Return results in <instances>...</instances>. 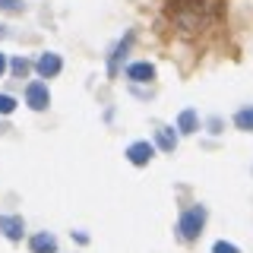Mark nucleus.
<instances>
[{
	"label": "nucleus",
	"mask_w": 253,
	"mask_h": 253,
	"mask_svg": "<svg viewBox=\"0 0 253 253\" xmlns=\"http://www.w3.org/2000/svg\"><path fill=\"white\" fill-rule=\"evenodd\" d=\"M0 228H3V234L10 241H19L22 237V218H16V215H0Z\"/></svg>",
	"instance_id": "7ed1b4c3"
},
{
	"label": "nucleus",
	"mask_w": 253,
	"mask_h": 253,
	"mask_svg": "<svg viewBox=\"0 0 253 253\" xmlns=\"http://www.w3.org/2000/svg\"><path fill=\"white\" fill-rule=\"evenodd\" d=\"M3 67H6V60H3V54H0V73H3Z\"/></svg>",
	"instance_id": "2eb2a0df"
},
{
	"label": "nucleus",
	"mask_w": 253,
	"mask_h": 253,
	"mask_svg": "<svg viewBox=\"0 0 253 253\" xmlns=\"http://www.w3.org/2000/svg\"><path fill=\"white\" fill-rule=\"evenodd\" d=\"M126 76L136 79V83H146V79L155 76V70H152V63H133V67L126 70Z\"/></svg>",
	"instance_id": "0eeeda50"
},
{
	"label": "nucleus",
	"mask_w": 253,
	"mask_h": 253,
	"mask_svg": "<svg viewBox=\"0 0 253 253\" xmlns=\"http://www.w3.org/2000/svg\"><path fill=\"white\" fill-rule=\"evenodd\" d=\"M212 253H237V247H234V244H225V241H218Z\"/></svg>",
	"instance_id": "ddd939ff"
},
{
	"label": "nucleus",
	"mask_w": 253,
	"mask_h": 253,
	"mask_svg": "<svg viewBox=\"0 0 253 253\" xmlns=\"http://www.w3.org/2000/svg\"><path fill=\"white\" fill-rule=\"evenodd\" d=\"M26 95H29V105L35 108V111L47 108V85H42V83H32Z\"/></svg>",
	"instance_id": "f03ea898"
},
{
	"label": "nucleus",
	"mask_w": 253,
	"mask_h": 253,
	"mask_svg": "<svg viewBox=\"0 0 253 253\" xmlns=\"http://www.w3.org/2000/svg\"><path fill=\"white\" fill-rule=\"evenodd\" d=\"M158 146H162V149H174V139H171V133H158Z\"/></svg>",
	"instance_id": "f8f14e48"
},
{
	"label": "nucleus",
	"mask_w": 253,
	"mask_h": 253,
	"mask_svg": "<svg viewBox=\"0 0 253 253\" xmlns=\"http://www.w3.org/2000/svg\"><path fill=\"white\" fill-rule=\"evenodd\" d=\"M13 108H16V101L10 98V95H0V114H10Z\"/></svg>",
	"instance_id": "9b49d317"
},
{
	"label": "nucleus",
	"mask_w": 253,
	"mask_h": 253,
	"mask_svg": "<svg viewBox=\"0 0 253 253\" xmlns=\"http://www.w3.org/2000/svg\"><path fill=\"white\" fill-rule=\"evenodd\" d=\"M32 250L35 253H54L57 250V241H54L51 234H35L32 237Z\"/></svg>",
	"instance_id": "423d86ee"
},
{
	"label": "nucleus",
	"mask_w": 253,
	"mask_h": 253,
	"mask_svg": "<svg viewBox=\"0 0 253 253\" xmlns=\"http://www.w3.org/2000/svg\"><path fill=\"white\" fill-rule=\"evenodd\" d=\"M203 218H206L203 209H190L187 215L180 218V234H184V237H196V234H200V228H203Z\"/></svg>",
	"instance_id": "f257e3e1"
},
{
	"label": "nucleus",
	"mask_w": 253,
	"mask_h": 253,
	"mask_svg": "<svg viewBox=\"0 0 253 253\" xmlns=\"http://www.w3.org/2000/svg\"><path fill=\"white\" fill-rule=\"evenodd\" d=\"M38 73H42V76L60 73V57H57V54H44V57L38 60Z\"/></svg>",
	"instance_id": "39448f33"
},
{
	"label": "nucleus",
	"mask_w": 253,
	"mask_h": 253,
	"mask_svg": "<svg viewBox=\"0 0 253 253\" xmlns=\"http://www.w3.org/2000/svg\"><path fill=\"white\" fill-rule=\"evenodd\" d=\"M180 130H184V133L196 130V114H193V111H184V114H180Z\"/></svg>",
	"instance_id": "6e6552de"
},
{
	"label": "nucleus",
	"mask_w": 253,
	"mask_h": 253,
	"mask_svg": "<svg viewBox=\"0 0 253 253\" xmlns=\"http://www.w3.org/2000/svg\"><path fill=\"white\" fill-rule=\"evenodd\" d=\"M234 121H237V126H241V130H253V111H241Z\"/></svg>",
	"instance_id": "1a4fd4ad"
},
{
	"label": "nucleus",
	"mask_w": 253,
	"mask_h": 253,
	"mask_svg": "<svg viewBox=\"0 0 253 253\" xmlns=\"http://www.w3.org/2000/svg\"><path fill=\"white\" fill-rule=\"evenodd\" d=\"M126 155H130L133 165H146L149 158H152V146H149V142H133V146L126 149Z\"/></svg>",
	"instance_id": "20e7f679"
},
{
	"label": "nucleus",
	"mask_w": 253,
	"mask_h": 253,
	"mask_svg": "<svg viewBox=\"0 0 253 253\" xmlns=\"http://www.w3.org/2000/svg\"><path fill=\"white\" fill-rule=\"evenodd\" d=\"M13 73L26 76V73H29V60H26V57H16V60H13Z\"/></svg>",
	"instance_id": "9d476101"
},
{
	"label": "nucleus",
	"mask_w": 253,
	"mask_h": 253,
	"mask_svg": "<svg viewBox=\"0 0 253 253\" xmlns=\"http://www.w3.org/2000/svg\"><path fill=\"white\" fill-rule=\"evenodd\" d=\"M0 6L10 10V13H16V10H19V0H0Z\"/></svg>",
	"instance_id": "4468645a"
}]
</instances>
